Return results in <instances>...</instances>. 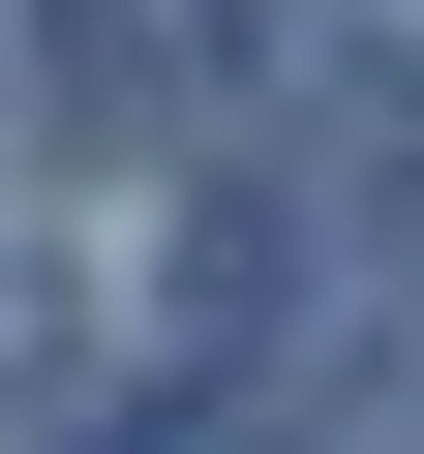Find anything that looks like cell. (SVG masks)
I'll list each match as a JSON object with an SVG mask.
<instances>
[{
	"instance_id": "obj_5",
	"label": "cell",
	"mask_w": 424,
	"mask_h": 454,
	"mask_svg": "<svg viewBox=\"0 0 424 454\" xmlns=\"http://www.w3.org/2000/svg\"><path fill=\"white\" fill-rule=\"evenodd\" d=\"M31 454H182V424H31Z\"/></svg>"
},
{
	"instance_id": "obj_2",
	"label": "cell",
	"mask_w": 424,
	"mask_h": 454,
	"mask_svg": "<svg viewBox=\"0 0 424 454\" xmlns=\"http://www.w3.org/2000/svg\"><path fill=\"white\" fill-rule=\"evenodd\" d=\"M303 243H334L364 303H424V61H334V121H303Z\"/></svg>"
},
{
	"instance_id": "obj_4",
	"label": "cell",
	"mask_w": 424,
	"mask_h": 454,
	"mask_svg": "<svg viewBox=\"0 0 424 454\" xmlns=\"http://www.w3.org/2000/svg\"><path fill=\"white\" fill-rule=\"evenodd\" d=\"M0 364H31V212H0Z\"/></svg>"
},
{
	"instance_id": "obj_3",
	"label": "cell",
	"mask_w": 424,
	"mask_h": 454,
	"mask_svg": "<svg viewBox=\"0 0 424 454\" xmlns=\"http://www.w3.org/2000/svg\"><path fill=\"white\" fill-rule=\"evenodd\" d=\"M31 91H61V152H152L182 121V31L152 0H31Z\"/></svg>"
},
{
	"instance_id": "obj_1",
	"label": "cell",
	"mask_w": 424,
	"mask_h": 454,
	"mask_svg": "<svg viewBox=\"0 0 424 454\" xmlns=\"http://www.w3.org/2000/svg\"><path fill=\"white\" fill-rule=\"evenodd\" d=\"M303 273H334V243H303V182H182V212H152V364H182V394H243V364L303 333Z\"/></svg>"
}]
</instances>
